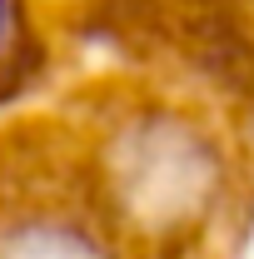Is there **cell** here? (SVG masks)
Listing matches in <instances>:
<instances>
[{
    "mask_svg": "<svg viewBox=\"0 0 254 259\" xmlns=\"http://www.w3.org/2000/svg\"><path fill=\"white\" fill-rule=\"evenodd\" d=\"M254 254V0H0V259Z\"/></svg>",
    "mask_w": 254,
    "mask_h": 259,
    "instance_id": "6da1fadb",
    "label": "cell"
}]
</instances>
